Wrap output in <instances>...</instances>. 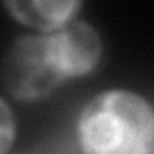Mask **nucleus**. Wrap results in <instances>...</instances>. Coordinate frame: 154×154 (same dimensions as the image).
Segmentation results:
<instances>
[{
  "label": "nucleus",
  "instance_id": "f257e3e1",
  "mask_svg": "<svg viewBox=\"0 0 154 154\" xmlns=\"http://www.w3.org/2000/svg\"><path fill=\"white\" fill-rule=\"evenodd\" d=\"M77 133L83 154H150L154 112L131 91H104L85 104Z\"/></svg>",
  "mask_w": 154,
  "mask_h": 154
},
{
  "label": "nucleus",
  "instance_id": "f03ea898",
  "mask_svg": "<svg viewBox=\"0 0 154 154\" xmlns=\"http://www.w3.org/2000/svg\"><path fill=\"white\" fill-rule=\"evenodd\" d=\"M0 75L8 93L19 100L42 98L64 81L52 56L48 35L19 37L8 48Z\"/></svg>",
  "mask_w": 154,
  "mask_h": 154
},
{
  "label": "nucleus",
  "instance_id": "7ed1b4c3",
  "mask_svg": "<svg viewBox=\"0 0 154 154\" xmlns=\"http://www.w3.org/2000/svg\"><path fill=\"white\" fill-rule=\"evenodd\" d=\"M48 42L64 79L89 73L100 62L102 41L96 29L85 21H67L48 35Z\"/></svg>",
  "mask_w": 154,
  "mask_h": 154
},
{
  "label": "nucleus",
  "instance_id": "20e7f679",
  "mask_svg": "<svg viewBox=\"0 0 154 154\" xmlns=\"http://www.w3.org/2000/svg\"><path fill=\"white\" fill-rule=\"evenodd\" d=\"M17 21L38 29V31H56L81 8L77 0H60V2H4Z\"/></svg>",
  "mask_w": 154,
  "mask_h": 154
},
{
  "label": "nucleus",
  "instance_id": "39448f33",
  "mask_svg": "<svg viewBox=\"0 0 154 154\" xmlns=\"http://www.w3.org/2000/svg\"><path fill=\"white\" fill-rule=\"evenodd\" d=\"M14 135H16V122L10 106L0 98V154H6L8 148L14 143Z\"/></svg>",
  "mask_w": 154,
  "mask_h": 154
}]
</instances>
